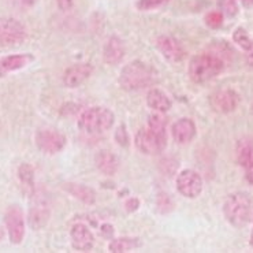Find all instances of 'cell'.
<instances>
[{"mask_svg":"<svg viewBox=\"0 0 253 253\" xmlns=\"http://www.w3.org/2000/svg\"><path fill=\"white\" fill-rule=\"evenodd\" d=\"M251 245L253 247V230H252V234H251Z\"/></svg>","mask_w":253,"mask_h":253,"instance_id":"obj_37","label":"cell"},{"mask_svg":"<svg viewBox=\"0 0 253 253\" xmlns=\"http://www.w3.org/2000/svg\"><path fill=\"white\" fill-rule=\"evenodd\" d=\"M210 103L216 112L229 114V112L234 111L240 104V94L233 89H222V90L212 94Z\"/></svg>","mask_w":253,"mask_h":253,"instance_id":"obj_11","label":"cell"},{"mask_svg":"<svg viewBox=\"0 0 253 253\" xmlns=\"http://www.w3.org/2000/svg\"><path fill=\"white\" fill-rule=\"evenodd\" d=\"M171 134L177 144H188L196 137V125L192 119H178L171 127Z\"/></svg>","mask_w":253,"mask_h":253,"instance_id":"obj_16","label":"cell"},{"mask_svg":"<svg viewBox=\"0 0 253 253\" xmlns=\"http://www.w3.org/2000/svg\"><path fill=\"white\" fill-rule=\"evenodd\" d=\"M115 140L118 142L119 145H122V147H127L129 145V135L126 133V130H125V126H119L117 131H115Z\"/></svg>","mask_w":253,"mask_h":253,"instance_id":"obj_29","label":"cell"},{"mask_svg":"<svg viewBox=\"0 0 253 253\" xmlns=\"http://www.w3.org/2000/svg\"><path fill=\"white\" fill-rule=\"evenodd\" d=\"M56 4L62 11H69V10L73 8L74 0H56Z\"/></svg>","mask_w":253,"mask_h":253,"instance_id":"obj_31","label":"cell"},{"mask_svg":"<svg viewBox=\"0 0 253 253\" xmlns=\"http://www.w3.org/2000/svg\"><path fill=\"white\" fill-rule=\"evenodd\" d=\"M147 104L158 112H166L171 108L169 96L160 89H151L147 94Z\"/></svg>","mask_w":253,"mask_h":253,"instance_id":"obj_21","label":"cell"},{"mask_svg":"<svg viewBox=\"0 0 253 253\" xmlns=\"http://www.w3.org/2000/svg\"><path fill=\"white\" fill-rule=\"evenodd\" d=\"M223 213L234 227H245L253 218V200L247 193L230 194L224 201Z\"/></svg>","mask_w":253,"mask_h":253,"instance_id":"obj_3","label":"cell"},{"mask_svg":"<svg viewBox=\"0 0 253 253\" xmlns=\"http://www.w3.org/2000/svg\"><path fill=\"white\" fill-rule=\"evenodd\" d=\"M51 218V201L48 194L42 189H33L30 197L28 223L33 230H42Z\"/></svg>","mask_w":253,"mask_h":253,"instance_id":"obj_5","label":"cell"},{"mask_svg":"<svg viewBox=\"0 0 253 253\" xmlns=\"http://www.w3.org/2000/svg\"><path fill=\"white\" fill-rule=\"evenodd\" d=\"M236 158L238 165L242 167L253 166V138L252 137H242L236 145Z\"/></svg>","mask_w":253,"mask_h":253,"instance_id":"obj_19","label":"cell"},{"mask_svg":"<svg viewBox=\"0 0 253 253\" xmlns=\"http://www.w3.org/2000/svg\"><path fill=\"white\" fill-rule=\"evenodd\" d=\"M148 129L159 134H167V118L163 112H155L148 118Z\"/></svg>","mask_w":253,"mask_h":253,"instance_id":"obj_23","label":"cell"},{"mask_svg":"<svg viewBox=\"0 0 253 253\" xmlns=\"http://www.w3.org/2000/svg\"><path fill=\"white\" fill-rule=\"evenodd\" d=\"M135 147L145 155H158L165 151L167 145V134L155 133L151 129H141L135 134Z\"/></svg>","mask_w":253,"mask_h":253,"instance_id":"obj_7","label":"cell"},{"mask_svg":"<svg viewBox=\"0 0 253 253\" xmlns=\"http://www.w3.org/2000/svg\"><path fill=\"white\" fill-rule=\"evenodd\" d=\"M224 69V62L213 52L199 53L189 62L188 73L190 80L196 84H203L219 76Z\"/></svg>","mask_w":253,"mask_h":253,"instance_id":"obj_2","label":"cell"},{"mask_svg":"<svg viewBox=\"0 0 253 253\" xmlns=\"http://www.w3.org/2000/svg\"><path fill=\"white\" fill-rule=\"evenodd\" d=\"M94 162L97 169L106 175H114L118 171L119 159L117 158V155H114L110 151H100L96 155Z\"/></svg>","mask_w":253,"mask_h":253,"instance_id":"obj_20","label":"cell"},{"mask_svg":"<svg viewBox=\"0 0 253 253\" xmlns=\"http://www.w3.org/2000/svg\"><path fill=\"white\" fill-rule=\"evenodd\" d=\"M247 63L249 67H252L253 69V47L248 51V55H247Z\"/></svg>","mask_w":253,"mask_h":253,"instance_id":"obj_33","label":"cell"},{"mask_svg":"<svg viewBox=\"0 0 253 253\" xmlns=\"http://www.w3.org/2000/svg\"><path fill=\"white\" fill-rule=\"evenodd\" d=\"M207 26H210L211 29H218L223 24V14L220 11H211L208 12L204 18Z\"/></svg>","mask_w":253,"mask_h":253,"instance_id":"obj_27","label":"cell"},{"mask_svg":"<svg viewBox=\"0 0 253 253\" xmlns=\"http://www.w3.org/2000/svg\"><path fill=\"white\" fill-rule=\"evenodd\" d=\"M36 145L47 155L59 153L67 144V138L63 133L53 129H42L36 133Z\"/></svg>","mask_w":253,"mask_h":253,"instance_id":"obj_8","label":"cell"},{"mask_svg":"<svg viewBox=\"0 0 253 253\" xmlns=\"http://www.w3.org/2000/svg\"><path fill=\"white\" fill-rule=\"evenodd\" d=\"M8 238L14 245H19L25 238V218L24 212L19 206H10L4 215Z\"/></svg>","mask_w":253,"mask_h":253,"instance_id":"obj_9","label":"cell"},{"mask_svg":"<svg viewBox=\"0 0 253 253\" xmlns=\"http://www.w3.org/2000/svg\"><path fill=\"white\" fill-rule=\"evenodd\" d=\"M24 6L26 7H32V6H35L36 3H37V0H19Z\"/></svg>","mask_w":253,"mask_h":253,"instance_id":"obj_35","label":"cell"},{"mask_svg":"<svg viewBox=\"0 0 253 253\" xmlns=\"http://www.w3.org/2000/svg\"><path fill=\"white\" fill-rule=\"evenodd\" d=\"M252 110H253V106H252Z\"/></svg>","mask_w":253,"mask_h":253,"instance_id":"obj_38","label":"cell"},{"mask_svg":"<svg viewBox=\"0 0 253 253\" xmlns=\"http://www.w3.org/2000/svg\"><path fill=\"white\" fill-rule=\"evenodd\" d=\"M156 206H158V211L162 212V213H166V212H170L174 207V203L170 199V196L166 193H160L156 199Z\"/></svg>","mask_w":253,"mask_h":253,"instance_id":"obj_28","label":"cell"},{"mask_svg":"<svg viewBox=\"0 0 253 253\" xmlns=\"http://www.w3.org/2000/svg\"><path fill=\"white\" fill-rule=\"evenodd\" d=\"M141 245L140 238H133V237H119V238H112V241L108 245V251L112 253H125L131 252L133 249Z\"/></svg>","mask_w":253,"mask_h":253,"instance_id":"obj_22","label":"cell"},{"mask_svg":"<svg viewBox=\"0 0 253 253\" xmlns=\"http://www.w3.org/2000/svg\"><path fill=\"white\" fill-rule=\"evenodd\" d=\"M242 3H244L247 7L253 6V0H242Z\"/></svg>","mask_w":253,"mask_h":253,"instance_id":"obj_36","label":"cell"},{"mask_svg":"<svg viewBox=\"0 0 253 253\" xmlns=\"http://www.w3.org/2000/svg\"><path fill=\"white\" fill-rule=\"evenodd\" d=\"M93 71V67L89 63H77L70 66L63 74V84L67 88H77L84 81H86Z\"/></svg>","mask_w":253,"mask_h":253,"instance_id":"obj_14","label":"cell"},{"mask_svg":"<svg viewBox=\"0 0 253 253\" xmlns=\"http://www.w3.org/2000/svg\"><path fill=\"white\" fill-rule=\"evenodd\" d=\"M170 0H138L135 3V6L141 11H149V10H155L159 7L167 4Z\"/></svg>","mask_w":253,"mask_h":253,"instance_id":"obj_26","label":"cell"},{"mask_svg":"<svg viewBox=\"0 0 253 253\" xmlns=\"http://www.w3.org/2000/svg\"><path fill=\"white\" fill-rule=\"evenodd\" d=\"M140 208V200L138 199H129L126 201V211L127 212H134Z\"/></svg>","mask_w":253,"mask_h":253,"instance_id":"obj_30","label":"cell"},{"mask_svg":"<svg viewBox=\"0 0 253 253\" xmlns=\"http://www.w3.org/2000/svg\"><path fill=\"white\" fill-rule=\"evenodd\" d=\"M233 40L237 42L244 51H249L253 47V40L249 37L248 32L244 28H237L236 32L233 33Z\"/></svg>","mask_w":253,"mask_h":253,"instance_id":"obj_25","label":"cell"},{"mask_svg":"<svg viewBox=\"0 0 253 253\" xmlns=\"http://www.w3.org/2000/svg\"><path fill=\"white\" fill-rule=\"evenodd\" d=\"M156 83V73L141 60H133L121 70L119 85L125 90H141Z\"/></svg>","mask_w":253,"mask_h":253,"instance_id":"obj_1","label":"cell"},{"mask_svg":"<svg viewBox=\"0 0 253 253\" xmlns=\"http://www.w3.org/2000/svg\"><path fill=\"white\" fill-rule=\"evenodd\" d=\"M177 189L186 199H196L203 192V178L193 170H182L177 177Z\"/></svg>","mask_w":253,"mask_h":253,"instance_id":"obj_10","label":"cell"},{"mask_svg":"<svg viewBox=\"0 0 253 253\" xmlns=\"http://www.w3.org/2000/svg\"><path fill=\"white\" fill-rule=\"evenodd\" d=\"M63 189L73 197H76L77 200H80L86 206H92L96 201V192L93 189L89 188L83 183H65Z\"/></svg>","mask_w":253,"mask_h":253,"instance_id":"obj_18","label":"cell"},{"mask_svg":"<svg viewBox=\"0 0 253 253\" xmlns=\"http://www.w3.org/2000/svg\"><path fill=\"white\" fill-rule=\"evenodd\" d=\"M100 233L104 238H112V236H114V229H112L111 224L106 223L100 227Z\"/></svg>","mask_w":253,"mask_h":253,"instance_id":"obj_32","label":"cell"},{"mask_svg":"<svg viewBox=\"0 0 253 253\" xmlns=\"http://www.w3.org/2000/svg\"><path fill=\"white\" fill-rule=\"evenodd\" d=\"M247 179H248V182L249 183H252L253 185V166H251V167H248L247 169Z\"/></svg>","mask_w":253,"mask_h":253,"instance_id":"obj_34","label":"cell"},{"mask_svg":"<svg viewBox=\"0 0 253 253\" xmlns=\"http://www.w3.org/2000/svg\"><path fill=\"white\" fill-rule=\"evenodd\" d=\"M71 245L76 251L89 252L94 247V237L92 231L83 223L73 224L70 230Z\"/></svg>","mask_w":253,"mask_h":253,"instance_id":"obj_13","label":"cell"},{"mask_svg":"<svg viewBox=\"0 0 253 253\" xmlns=\"http://www.w3.org/2000/svg\"><path fill=\"white\" fill-rule=\"evenodd\" d=\"M35 60L32 53H17V55H8L0 59V77H4L12 71L21 70Z\"/></svg>","mask_w":253,"mask_h":253,"instance_id":"obj_15","label":"cell"},{"mask_svg":"<svg viewBox=\"0 0 253 253\" xmlns=\"http://www.w3.org/2000/svg\"><path fill=\"white\" fill-rule=\"evenodd\" d=\"M115 117L106 107H92L81 114L78 119V127L85 133L96 134L110 130L114 125Z\"/></svg>","mask_w":253,"mask_h":253,"instance_id":"obj_4","label":"cell"},{"mask_svg":"<svg viewBox=\"0 0 253 253\" xmlns=\"http://www.w3.org/2000/svg\"><path fill=\"white\" fill-rule=\"evenodd\" d=\"M26 39V29L18 19L0 18V47H15Z\"/></svg>","mask_w":253,"mask_h":253,"instance_id":"obj_6","label":"cell"},{"mask_svg":"<svg viewBox=\"0 0 253 253\" xmlns=\"http://www.w3.org/2000/svg\"><path fill=\"white\" fill-rule=\"evenodd\" d=\"M156 47L166 59L172 63L181 62L185 56V49L181 42L171 36H160L156 40Z\"/></svg>","mask_w":253,"mask_h":253,"instance_id":"obj_12","label":"cell"},{"mask_svg":"<svg viewBox=\"0 0 253 253\" xmlns=\"http://www.w3.org/2000/svg\"><path fill=\"white\" fill-rule=\"evenodd\" d=\"M125 42L118 36H112L103 49V59L108 65H118L125 58Z\"/></svg>","mask_w":253,"mask_h":253,"instance_id":"obj_17","label":"cell"},{"mask_svg":"<svg viewBox=\"0 0 253 253\" xmlns=\"http://www.w3.org/2000/svg\"><path fill=\"white\" fill-rule=\"evenodd\" d=\"M18 177L21 179V182L24 186L29 188L30 190L35 189V170L33 167L28 163H24V165L19 166L18 169Z\"/></svg>","mask_w":253,"mask_h":253,"instance_id":"obj_24","label":"cell"}]
</instances>
